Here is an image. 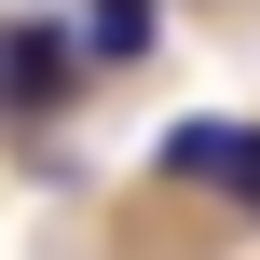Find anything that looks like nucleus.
Returning a JSON list of instances; mask_svg holds the SVG:
<instances>
[{"instance_id": "1", "label": "nucleus", "mask_w": 260, "mask_h": 260, "mask_svg": "<svg viewBox=\"0 0 260 260\" xmlns=\"http://www.w3.org/2000/svg\"><path fill=\"white\" fill-rule=\"evenodd\" d=\"M165 165H178V178H219V192H247V206H260V123H178Z\"/></svg>"}]
</instances>
